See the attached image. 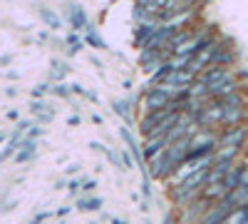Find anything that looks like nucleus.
<instances>
[{"label": "nucleus", "mask_w": 248, "mask_h": 224, "mask_svg": "<svg viewBox=\"0 0 248 224\" xmlns=\"http://www.w3.org/2000/svg\"><path fill=\"white\" fill-rule=\"evenodd\" d=\"M218 145V130L211 127H199L191 139H189V155L186 157H203V155H214Z\"/></svg>", "instance_id": "nucleus-1"}, {"label": "nucleus", "mask_w": 248, "mask_h": 224, "mask_svg": "<svg viewBox=\"0 0 248 224\" xmlns=\"http://www.w3.org/2000/svg\"><path fill=\"white\" fill-rule=\"evenodd\" d=\"M214 205V202H209L203 194H199L196 199H191L189 205H184L179 209H174V224H199V219L209 212V207Z\"/></svg>", "instance_id": "nucleus-2"}, {"label": "nucleus", "mask_w": 248, "mask_h": 224, "mask_svg": "<svg viewBox=\"0 0 248 224\" xmlns=\"http://www.w3.org/2000/svg\"><path fill=\"white\" fill-rule=\"evenodd\" d=\"M246 145H248V122L218 130V145L216 147H238L246 152Z\"/></svg>", "instance_id": "nucleus-3"}, {"label": "nucleus", "mask_w": 248, "mask_h": 224, "mask_svg": "<svg viewBox=\"0 0 248 224\" xmlns=\"http://www.w3.org/2000/svg\"><path fill=\"white\" fill-rule=\"evenodd\" d=\"M236 209V205H233V199L226 194L223 199H218V202H214V205L209 207V212H206L201 219H199V224H223V219L229 217L231 212Z\"/></svg>", "instance_id": "nucleus-4"}, {"label": "nucleus", "mask_w": 248, "mask_h": 224, "mask_svg": "<svg viewBox=\"0 0 248 224\" xmlns=\"http://www.w3.org/2000/svg\"><path fill=\"white\" fill-rule=\"evenodd\" d=\"M169 95L167 92H161L159 87H147L141 92V115L144 112H154V110H161V107H167L169 105Z\"/></svg>", "instance_id": "nucleus-5"}, {"label": "nucleus", "mask_w": 248, "mask_h": 224, "mask_svg": "<svg viewBox=\"0 0 248 224\" xmlns=\"http://www.w3.org/2000/svg\"><path fill=\"white\" fill-rule=\"evenodd\" d=\"M229 77H233V68H221V65H209V68H203L196 75V80L201 85H206V87L218 85V83H223V80H229Z\"/></svg>", "instance_id": "nucleus-6"}, {"label": "nucleus", "mask_w": 248, "mask_h": 224, "mask_svg": "<svg viewBox=\"0 0 248 224\" xmlns=\"http://www.w3.org/2000/svg\"><path fill=\"white\" fill-rule=\"evenodd\" d=\"M137 63H139V68L144 70V72H154V70H159L164 63H167V55H164L161 50H149V48H141L139 50V57H137Z\"/></svg>", "instance_id": "nucleus-7"}, {"label": "nucleus", "mask_w": 248, "mask_h": 224, "mask_svg": "<svg viewBox=\"0 0 248 224\" xmlns=\"http://www.w3.org/2000/svg\"><path fill=\"white\" fill-rule=\"evenodd\" d=\"M119 137H122V142H124V147L129 150V155L134 157V165H139L141 172H147V159H144V152H141V147H139L137 137L132 135V130H129V127H119Z\"/></svg>", "instance_id": "nucleus-8"}, {"label": "nucleus", "mask_w": 248, "mask_h": 224, "mask_svg": "<svg viewBox=\"0 0 248 224\" xmlns=\"http://www.w3.org/2000/svg\"><path fill=\"white\" fill-rule=\"evenodd\" d=\"M67 20H70V28L75 30V33H82L87 25H90V20H87V13H85V8L82 5H77V3H67Z\"/></svg>", "instance_id": "nucleus-9"}, {"label": "nucleus", "mask_w": 248, "mask_h": 224, "mask_svg": "<svg viewBox=\"0 0 248 224\" xmlns=\"http://www.w3.org/2000/svg\"><path fill=\"white\" fill-rule=\"evenodd\" d=\"M169 145V139H167V135H149V137H144V147H141V152H144V159H152L156 152H161L164 147Z\"/></svg>", "instance_id": "nucleus-10"}, {"label": "nucleus", "mask_w": 248, "mask_h": 224, "mask_svg": "<svg viewBox=\"0 0 248 224\" xmlns=\"http://www.w3.org/2000/svg\"><path fill=\"white\" fill-rule=\"evenodd\" d=\"M196 80V75L191 72V70H169L167 75H164V80L161 83H169V85H179V87H189L191 83Z\"/></svg>", "instance_id": "nucleus-11"}, {"label": "nucleus", "mask_w": 248, "mask_h": 224, "mask_svg": "<svg viewBox=\"0 0 248 224\" xmlns=\"http://www.w3.org/2000/svg\"><path fill=\"white\" fill-rule=\"evenodd\" d=\"M35 155H37V139L23 137V139H20V147H17V152H15L13 157H15V162H20V165H25V162H30Z\"/></svg>", "instance_id": "nucleus-12"}, {"label": "nucleus", "mask_w": 248, "mask_h": 224, "mask_svg": "<svg viewBox=\"0 0 248 224\" xmlns=\"http://www.w3.org/2000/svg\"><path fill=\"white\" fill-rule=\"evenodd\" d=\"M156 25L159 23H137V28H134V48H144L149 43V37L154 35V30H156Z\"/></svg>", "instance_id": "nucleus-13"}, {"label": "nucleus", "mask_w": 248, "mask_h": 224, "mask_svg": "<svg viewBox=\"0 0 248 224\" xmlns=\"http://www.w3.org/2000/svg\"><path fill=\"white\" fill-rule=\"evenodd\" d=\"M241 174H243V162H233V167L226 172V177L221 179L223 182V187H226V192H233L238 185H241Z\"/></svg>", "instance_id": "nucleus-14"}, {"label": "nucleus", "mask_w": 248, "mask_h": 224, "mask_svg": "<svg viewBox=\"0 0 248 224\" xmlns=\"http://www.w3.org/2000/svg\"><path fill=\"white\" fill-rule=\"evenodd\" d=\"M37 15H40V20H43L45 28H50V30H60V28H62V17H60L52 8L40 5V8H37Z\"/></svg>", "instance_id": "nucleus-15"}, {"label": "nucleus", "mask_w": 248, "mask_h": 224, "mask_svg": "<svg viewBox=\"0 0 248 224\" xmlns=\"http://www.w3.org/2000/svg\"><path fill=\"white\" fill-rule=\"evenodd\" d=\"M137 105V100L132 97V100H114L112 103V110H114V115H119L124 122H129L132 120V107Z\"/></svg>", "instance_id": "nucleus-16"}, {"label": "nucleus", "mask_w": 248, "mask_h": 224, "mask_svg": "<svg viewBox=\"0 0 248 224\" xmlns=\"http://www.w3.org/2000/svg\"><path fill=\"white\" fill-rule=\"evenodd\" d=\"M85 43L92 45L94 50H107V40L99 37V33L94 30V25H87L85 28Z\"/></svg>", "instance_id": "nucleus-17"}, {"label": "nucleus", "mask_w": 248, "mask_h": 224, "mask_svg": "<svg viewBox=\"0 0 248 224\" xmlns=\"http://www.w3.org/2000/svg\"><path fill=\"white\" fill-rule=\"evenodd\" d=\"M67 75H70V65L55 60V63H52V70H50V80H52V83H62V80H65Z\"/></svg>", "instance_id": "nucleus-18"}, {"label": "nucleus", "mask_w": 248, "mask_h": 224, "mask_svg": "<svg viewBox=\"0 0 248 224\" xmlns=\"http://www.w3.org/2000/svg\"><path fill=\"white\" fill-rule=\"evenodd\" d=\"M77 209L79 212H99L102 209V199L99 197H82L77 202Z\"/></svg>", "instance_id": "nucleus-19"}, {"label": "nucleus", "mask_w": 248, "mask_h": 224, "mask_svg": "<svg viewBox=\"0 0 248 224\" xmlns=\"http://www.w3.org/2000/svg\"><path fill=\"white\" fill-rule=\"evenodd\" d=\"M231 199H233V205L236 207H241V205H248V182H246V185H238L231 194H229Z\"/></svg>", "instance_id": "nucleus-20"}, {"label": "nucleus", "mask_w": 248, "mask_h": 224, "mask_svg": "<svg viewBox=\"0 0 248 224\" xmlns=\"http://www.w3.org/2000/svg\"><path fill=\"white\" fill-rule=\"evenodd\" d=\"M50 92L57 95V97H62V100L72 97V90H70V85H65V83H55V85H50Z\"/></svg>", "instance_id": "nucleus-21"}, {"label": "nucleus", "mask_w": 248, "mask_h": 224, "mask_svg": "<svg viewBox=\"0 0 248 224\" xmlns=\"http://www.w3.org/2000/svg\"><path fill=\"white\" fill-rule=\"evenodd\" d=\"M65 43L70 45V48H67V52H70V55H75V52H79V50H82V40L77 37V33H70V35L65 37Z\"/></svg>", "instance_id": "nucleus-22"}, {"label": "nucleus", "mask_w": 248, "mask_h": 224, "mask_svg": "<svg viewBox=\"0 0 248 224\" xmlns=\"http://www.w3.org/2000/svg\"><path fill=\"white\" fill-rule=\"evenodd\" d=\"M119 162H122V170H132V167H134V157L129 155L127 147L119 150Z\"/></svg>", "instance_id": "nucleus-23"}, {"label": "nucleus", "mask_w": 248, "mask_h": 224, "mask_svg": "<svg viewBox=\"0 0 248 224\" xmlns=\"http://www.w3.org/2000/svg\"><path fill=\"white\" fill-rule=\"evenodd\" d=\"M45 110H50L45 100H40V97H32V103H30V112H32V115H40V112H45Z\"/></svg>", "instance_id": "nucleus-24"}, {"label": "nucleus", "mask_w": 248, "mask_h": 224, "mask_svg": "<svg viewBox=\"0 0 248 224\" xmlns=\"http://www.w3.org/2000/svg\"><path fill=\"white\" fill-rule=\"evenodd\" d=\"M203 0H179V10H199Z\"/></svg>", "instance_id": "nucleus-25"}, {"label": "nucleus", "mask_w": 248, "mask_h": 224, "mask_svg": "<svg viewBox=\"0 0 248 224\" xmlns=\"http://www.w3.org/2000/svg\"><path fill=\"white\" fill-rule=\"evenodd\" d=\"M47 92H50V85L47 83H40V85L32 87V97H45Z\"/></svg>", "instance_id": "nucleus-26"}, {"label": "nucleus", "mask_w": 248, "mask_h": 224, "mask_svg": "<svg viewBox=\"0 0 248 224\" xmlns=\"http://www.w3.org/2000/svg\"><path fill=\"white\" fill-rule=\"evenodd\" d=\"M79 190H82V192H94V190H97V182H94V179H82Z\"/></svg>", "instance_id": "nucleus-27"}, {"label": "nucleus", "mask_w": 248, "mask_h": 224, "mask_svg": "<svg viewBox=\"0 0 248 224\" xmlns=\"http://www.w3.org/2000/svg\"><path fill=\"white\" fill-rule=\"evenodd\" d=\"M45 219H47V212H40V214H35V217H32L28 224H43Z\"/></svg>", "instance_id": "nucleus-28"}, {"label": "nucleus", "mask_w": 248, "mask_h": 224, "mask_svg": "<svg viewBox=\"0 0 248 224\" xmlns=\"http://www.w3.org/2000/svg\"><path fill=\"white\" fill-rule=\"evenodd\" d=\"M79 185H82V179H72V182H70V192H72V194L79 192Z\"/></svg>", "instance_id": "nucleus-29"}, {"label": "nucleus", "mask_w": 248, "mask_h": 224, "mask_svg": "<svg viewBox=\"0 0 248 224\" xmlns=\"http://www.w3.org/2000/svg\"><path fill=\"white\" fill-rule=\"evenodd\" d=\"M134 5H137V8H149L152 0H134Z\"/></svg>", "instance_id": "nucleus-30"}, {"label": "nucleus", "mask_w": 248, "mask_h": 224, "mask_svg": "<svg viewBox=\"0 0 248 224\" xmlns=\"http://www.w3.org/2000/svg\"><path fill=\"white\" fill-rule=\"evenodd\" d=\"M79 170H82V167H79V165H70V167H67V170H65V174H77V172H79Z\"/></svg>", "instance_id": "nucleus-31"}, {"label": "nucleus", "mask_w": 248, "mask_h": 224, "mask_svg": "<svg viewBox=\"0 0 248 224\" xmlns=\"http://www.w3.org/2000/svg\"><path fill=\"white\" fill-rule=\"evenodd\" d=\"M67 122H70V125H79V122H82V120H79V117H77V115H72V117H70V120H67Z\"/></svg>", "instance_id": "nucleus-32"}, {"label": "nucleus", "mask_w": 248, "mask_h": 224, "mask_svg": "<svg viewBox=\"0 0 248 224\" xmlns=\"http://www.w3.org/2000/svg\"><path fill=\"white\" fill-rule=\"evenodd\" d=\"M67 212H70V207H60V209H57V217H65Z\"/></svg>", "instance_id": "nucleus-33"}, {"label": "nucleus", "mask_w": 248, "mask_h": 224, "mask_svg": "<svg viewBox=\"0 0 248 224\" xmlns=\"http://www.w3.org/2000/svg\"><path fill=\"white\" fill-rule=\"evenodd\" d=\"M112 224H127V219H117V217H109Z\"/></svg>", "instance_id": "nucleus-34"}, {"label": "nucleus", "mask_w": 248, "mask_h": 224, "mask_svg": "<svg viewBox=\"0 0 248 224\" xmlns=\"http://www.w3.org/2000/svg\"><path fill=\"white\" fill-rule=\"evenodd\" d=\"M8 120H17V110H10L8 112Z\"/></svg>", "instance_id": "nucleus-35"}, {"label": "nucleus", "mask_w": 248, "mask_h": 224, "mask_svg": "<svg viewBox=\"0 0 248 224\" xmlns=\"http://www.w3.org/2000/svg\"><path fill=\"white\" fill-rule=\"evenodd\" d=\"M5 137H8V135H5V132H3V130H0V142H3V139H5Z\"/></svg>", "instance_id": "nucleus-36"}, {"label": "nucleus", "mask_w": 248, "mask_h": 224, "mask_svg": "<svg viewBox=\"0 0 248 224\" xmlns=\"http://www.w3.org/2000/svg\"><path fill=\"white\" fill-rule=\"evenodd\" d=\"M87 224H99V222H87Z\"/></svg>", "instance_id": "nucleus-37"}, {"label": "nucleus", "mask_w": 248, "mask_h": 224, "mask_svg": "<svg viewBox=\"0 0 248 224\" xmlns=\"http://www.w3.org/2000/svg\"><path fill=\"white\" fill-rule=\"evenodd\" d=\"M62 224H65V222H62Z\"/></svg>", "instance_id": "nucleus-38"}, {"label": "nucleus", "mask_w": 248, "mask_h": 224, "mask_svg": "<svg viewBox=\"0 0 248 224\" xmlns=\"http://www.w3.org/2000/svg\"><path fill=\"white\" fill-rule=\"evenodd\" d=\"M0 130H3V127H0Z\"/></svg>", "instance_id": "nucleus-39"}]
</instances>
